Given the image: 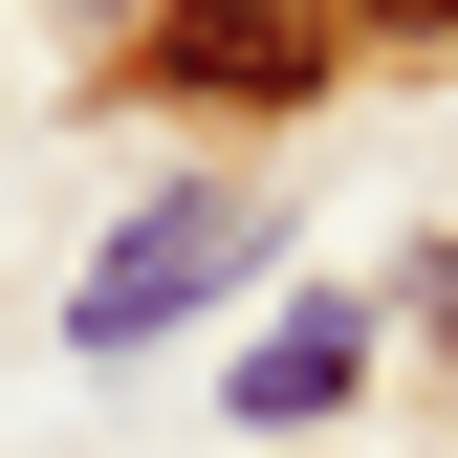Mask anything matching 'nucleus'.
<instances>
[{
    "mask_svg": "<svg viewBox=\"0 0 458 458\" xmlns=\"http://www.w3.org/2000/svg\"><path fill=\"white\" fill-rule=\"evenodd\" d=\"M262 241H284V218H262V197H153V218H131V241H109V262H88V306H66V350H109V371H131V350H153V327H197V306H218V284H241V262H262Z\"/></svg>",
    "mask_w": 458,
    "mask_h": 458,
    "instance_id": "f257e3e1",
    "label": "nucleus"
},
{
    "mask_svg": "<svg viewBox=\"0 0 458 458\" xmlns=\"http://www.w3.org/2000/svg\"><path fill=\"white\" fill-rule=\"evenodd\" d=\"M153 88H197V109H306V88H327V0H153Z\"/></svg>",
    "mask_w": 458,
    "mask_h": 458,
    "instance_id": "f03ea898",
    "label": "nucleus"
},
{
    "mask_svg": "<svg viewBox=\"0 0 458 458\" xmlns=\"http://www.w3.org/2000/svg\"><path fill=\"white\" fill-rule=\"evenodd\" d=\"M350 371H371V306H306V327H262V350H241V415L284 437V415H327Z\"/></svg>",
    "mask_w": 458,
    "mask_h": 458,
    "instance_id": "7ed1b4c3",
    "label": "nucleus"
},
{
    "mask_svg": "<svg viewBox=\"0 0 458 458\" xmlns=\"http://www.w3.org/2000/svg\"><path fill=\"white\" fill-rule=\"evenodd\" d=\"M371 22H415V44H458V0H371Z\"/></svg>",
    "mask_w": 458,
    "mask_h": 458,
    "instance_id": "20e7f679",
    "label": "nucleus"
}]
</instances>
